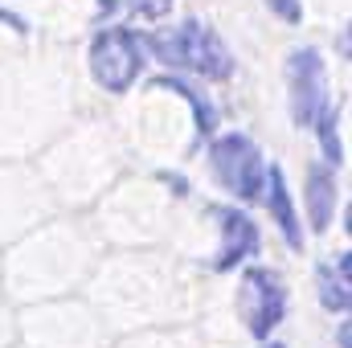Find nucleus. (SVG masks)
<instances>
[{"mask_svg": "<svg viewBox=\"0 0 352 348\" xmlns=\"http://www.w3.org/2000/svg\"><path fill=\"white\" fill-rule=\"evenodd\" d=\"M144 50L156 54V62L173 66V70H188V74H201V78H230L234 74V58L230 50L221 45V37L201 25V21H184L176 29L164 33H148L144 37Z\"/></svg>", "mask_w": 352, "mask_h": 348, "instance_id": "f257e3e1", "label": "nucleus"}, {"mask_svg": "<svg viewBox=\"0 0 352 348\" xmlns=\"http://www.w3.org/2000/svg\"><path fill=\"white\" fill-rule=\"evenodd\" d=\"M140 70H144V37L135 29L115 25L90 41V74L102 90L127 94L131 83L140 78Z\"/></svg>", "mask_w": 352, "mask_h": 348, "instance_id": "f03ea898", "label": "nucleus"}, {"mask_svg": "<svg viewBox=\"0 0 352 348\" xmlns=\"http://www.w3.org/2000/svg\"><path fill=\"white\" fill-rule=\"evenodd\" d=\"M209 168H213V180H217L226 193H234L238 201L263 197L266 160H263V152L254 148L250 135H238V131H234V135L213 140V148H209Z\"/></svg>", "mask_w": 352, "mask_h": 348, "instance_id": "7ed1b4c3", "label": "nucleus"}, {"mask_svg": "<svg viewBox=\"0 0 352 348\" xmlns=\"http://www.w3.org/2000/svg\"><path fill=\"white\" fill-rule=\"evenodd\" d=\"M238 316L254 340H270V332L287 316V291L283 279L266 266H250L238 283Z\"/></svg>", "mask_w": 352, "mask_h": 348, "instance_id": "20e7f679", "label": "nucleus"}, {"mask_svg": "<svg viewBox=\"0 0 352 348\" xmlns=\"http://www.w3.org/2000/svg\"><path fill=\"white\" fill-rule=\"evenodd\" d=\"M287 90H291V119L299 127H316V119L332 107L328 98V66L316 45H303L287 58Z\"/></svg>", "mask_w": 352, "mask_h": 348, "instance_id": "39448f33", "label": "nucleus"}, {"mask_svg": "<svg viewBox=\"0 0 352 348\" xmlns=\"http://www.w3.org/2000/svg\"><path fill=\"white\" fill-rule=\"evenodd\" d=\"M209 217L217 221V234H221V246L213 254V270H234L238 262L254 259L258 254V226L238 213V209H226V205H213Z\"/></svg>", "mask_w": 352, "mask_h": 348, "instance_id": "423d86ee", "label": "nucleus"}, {"mask_svg": "<svg viewBox=\"0 0 352 348\" xmlns=\"http://www.w3.org/2000/svg\"><path fill=\"white\" fill-rule=\"evenodd\" d=\"M266 209H270V221L278 226V234L287 238L291 250H303V230H299V213L291 205V193H287V180L283 168H266Z\"/></svg>", "mask_w": 352, "mask_h": 348, "instance_id": "0eeeda50", "label": "nucleus"}, {"mask_svg": "<svg viewBox=\"0 0 352 348\" xmlns=\"http://www.w3.org/2000/svg\"><path fill=\"white\" fill-rule=\"evenodd\" d=\"M332 213H336V176L324 164H311L307 168V217H311V230L324 234Z\"/></svg>", "mask_w": 352, "mask_h": 348, "instance_id": "6e6552de", "label": "nucleus"}, {"mask_svg": "<svg viewBox=\"0 0 352 348\" xmlns=\"http://www.w3.org/2000/svg\"><path fill=\"white\" fill-rule=\"evenodd\" d=\"M152 90H164V94H176L188 111H192V127H197V140H205V135H213L217 131V107L205 98V94H197V90L188 87V83H180V78H160V83H152Z\"/></svg>", "mask_w": 352, "mask_h": 348, "instance_id": "1a4fd4ad", "label": "nucleus"}, {"mask_svg": "<svg viewBox=\"0 0 352 348\" xmlns=\"http://www.w3.org/2000/svg\"><path fill=\"white\" fill-rule=\"evenodd\" d=\"M316 287H320V303L332 316H344L352 303L349 295V254H340V262H324L316 270Z\"/></svg>", "mask_w": 352, "mask_h": 348, "instance_id": "9d476101", "label": "nucleus"}, {"mask_svg": "<svg viewBox=\"0 0 352 348\" xmlns=\"http://www.w3.org/2000/svg\"><path fill=\"white\" fill-rule=\"evenodd\" d=\"M127 8L140 12V17H148V21H156V17H164L173 8V0H127Z\"/></svg>", "mask_w": 352, "mask_h": 348, "instance_id": "9b49d317", "label": "nucleus"}, {"mask_svg": "<svg viewBox=\"0 0 352 348\" xmlns=\"http://www.w3.org/2000/svg\"><path fill=\"white\" fill-rule=\"evenodd\" d=\"M266 4H270V12H278L287 25H299V17H303L299 0H266Z\"/></svg>", "mask_w": 352, "mask_h": 348, "instance_id": "f8f14e48", "label": "nucleus"}, {"mask_svg": "<svg viewBox=\"0 0 352 348\" xmlns=\"http://www.w3.org/2000/svg\"><path fill=\"white\" fill-rule=\"evenodd\" d=\"M119 0H94V17H111Z\"/></svg>", "mask_w": 352, "mask_h": 348, "instance_id": "ddd939ff", "label": "nucleus"}, {"mask_svg": "<svg viewBox=\"0 0 352 348\" xmlns=\"http://www.w3.org/2000/svg\"><path fill=\"white\" fill-rule=\"evenodd\" d=\"M8 336H12V316H4V312H0V345H4Z\"/></svg>", "mask_w": 352, "mask_h": 348, "instance_id": "4468645a", "label": "nucleus"}, {"mask_svg": "<svg viewBox=\"0 0 352 348\" xmlns=\"http://www.w3.org/2000/svg\"><path fill=\"white\" fill-rule=\"evenodd\" d=\"M270 348H283V345H270Z\"/></svg>", "mask_w": 352, "mask_h": 348, "instance_id": "2eb2a0df", "label": "nucleus"}]
</instances>
